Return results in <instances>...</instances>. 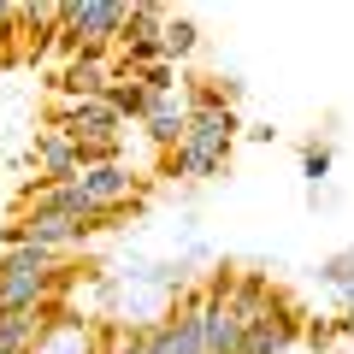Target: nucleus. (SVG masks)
<instances>
[{"instance_id":"1","label":"nucleus","mask_w":354,"mask_h":354,"mask_svg":"<svg viewBox=\"0 0 354 354\" xmlns=\"http://www.w3.org/2000/svg\"><path fill=\"white\" fill-rule=\"evenodd\" d=\"M242 83H230V77H201V88L189 95V130H183V142H177V177H189V183H207V177H218L230 165V148H236L242 136V118H236V101Z\"/></svg>"},{"instance_id":"2","label":"nucleus","mask_w":354,"mask_h":354,"mask_svg":"<svg viewBox=\"0 0 354 354\" xmlns=\"http://www.w3.org/2000/svg\"><path fill=\"white\" fill-rule=\"evenodd\" d=\"M88 236H95V230H88L83 218L53 213V207H18L12 225H0V248H18V242H30V248L65 254V248H77V242H88Z\"/></svg>"},{"instance_id":"3","label":"nucleus","mask_w":354,"mask_h":354,"mask_svg":"<svg viewBox=\"0 0 354 354\" xmlns=\"http://www.w3.org/2000/svg\"><path fill=\"white\" fill-rule=\"evenodd\" d=\"M124 18H130L124 0H71V6H65L59 41L71 53H106L118 36H124Z\"/></svg>"},{"instance_id":"4","label":"nucleus","mask_w":354,"mask_h":354,"mask_svg":"<svg viewBox=\"0 0 354 354\" xmlns=\"http://www.w3.org/2000/svg\"><path fill=\"white\" fill-rule=\"evenodd\" d=\"M201 354H242V313L230 307V272L201 295Z\"/></svg>"},{"instance_id":"5","label":"nucleus","mask_w":354,"mask_h":354,"mask_svg":"<svg viewBox=\"0 0 354 354\" xmlns=\"http://www.w3.org/2000/svg\"><path fill=\"white\" fill-rule=\"evenodd\" d=\"M71 183H77V195H83V201L95 207V213H106V218H113V213H118L124 201H136V195H142L136 171H130L124 160H101V165H83V171H77Z\"/></svg>"},{"instance_id":"6","label":"nucleus","mask_w":354,"mask_h":354,"mask_svg":"<svg viewBox=\"0 0 354 354\" xmlns=\"http://www.w3.org/2000/svg\"><path fill=\"white\" fill-rule=\"evenodd\" d=\"M142 354H201V295H189L153 325H142Z\"/></svg>"},{"instance_id":"7","label":"nucleus","mask_w":354,"mask_h":354,"mask_svg":"<svg viewBox=\"0 0 354 354\" xmlns=\"http://www.w3.org/2000/svg\"><path fill=\"white\" fill-rule=\"evenodd\" d=\"M295 337H301V313H295L290 301L272 295V301L242 325V354H290Z\"/></svg>"},{"instance_id":"8","label":"nucleus","mask_w":354,"mask_h":354,"mask_svg":"<svg viewBox=\"0 0 354 354\" xmlns=\"http://www.w3.org/2000/svg\"><path fill=\"white\" fill-rule=\"evenodd\" d=\"M59 266L53 272H6L0 278V313H48V301L59 295Z\"/></svg>"},{"instance_id":"9","label":"nucleus","mask_w":354,"mask_h":354,"mask_svg":"<svg viewBox=\"0 0 354 354\" xmlns=\"http://www.w3.org/2000/svg\"><path fill=\"white\" fill-rule=\"evenodd\" d=\"M118 65H106V53H71V65L59 71V95L71 101H106Z\"/></svg>"},{"instance_id":"10","label":"nucleus","mask_w":354,"mask_h":354,"mask_svg":"<svg viewBox=\"0 0 354 354\" xmlns=\"http://www.w3.org/2000/svg\"><path fill=\"white\" fill-rule=\"evenodd\" d=\"M142 130H148L153 148L177 153V142H183V130H189V95L177 88V95H160V101L148 106V118H142Z\"/></svg>"},{"instance_id":"11","label":"nucleus","mask_w":354,"mask_h":354,"mask_svg":"<svg viewBox=\"0 0 354 354\" xmlns=\"http://www.w3.org/2000/svg\"><path fill=\"white\" fill-rule=\"evenodd\" d=\"M30 160H36V171L48 177V183H71L77 171H83V160H77V142L65 136L59 124H48L36 136V153H30Z\"/></svg>"},{"instance_id":"12","label":"nucleus","mask_w":354,"mask_h":354,"mask_svg":"<svg viewBox=\"0 0 354 354\" xmlns=\"http://www.w3.org/2000/svg\"><path fill=\"white\" fill-rule=\"evenodd\" d=\"M36 354H101V337L88 319H71V313H48V330H41Z\"/></svg>"},{"instance_id":"13","label":"nucleus","mask_w":354,"mask_h":354,"mask_svg":"<svg viewBox=\"0 0 354 354\" xmlns=\"http://www.w3.org/2000/svg\"><path fill=\"white\" fill-rule=\"evenodd\" d=\"M106 106H113L124 124H130V118L142 124V118H148V106H153V95H148V83H142L136 71H118V77H113V88H106Z\"/></svg>"},{"instance_id":"14","label":"nucleus","mask_w":354,"mask_h":354,"mask_svg":"<svg viewBox=\"0 0 354 354\" xmlns=\"http://www.w3.org/2000/svg\"><path fill=\"white\" fill-rule=\"evenodd\" d=\"M48 313H0V354H36Z\"/></svg>"},{"instance_id":"15","label":"nucleus","mask_w":354,"mask_h":354,"mask_svg":"<svg viewBox=\"0 0 354 354\" xmlns=\"http://www.w3.org/2000/svg\"><path fill=\"white\" fill-rule=\"evenodd\" d=\"M160 41H165V65H177V59H189V53L201 48V24L183 18V12H171V18H165V30H160Z\"/></svg>"},{"instance_id":"16","label":"nucleus","mask_w":354,"mask_h":354,"mask_svg":"<svg viewBox=\"0 0 354 354\" xmlns=\"http://www.w3.org/2000/svg\"><path fill=\"white\" fill-rule=\"evenodd\" d=\"M53 266H59V254L30 248V242H18V248H0V278H6V272H53Z\"/></svg>"},{"instance_id":"17","label":"nucleus","mask_w":354,"mask_h":354,"mask_svg":"<svg viewBox=\"0 0 354 354\" xmlns=\"http://www.w3.org/2000/svg\"><path fill=\"white\" fill-rule=\"evenodd\" d=\"M330 165H337V153H330V142H307V148H301V177H307V189H313V201H319V189H325Z\"/></svg>"},{"instance_id":"18","label":"nucleus","mask_w":354,"mask_h":354,"mask_svg":"<svg viewBox=\"0 0 354 354\" xmlns=\"http://www.w3.org/2000/svg\"><path fill=\"white\" fill-rule=\"evenodd\" d=\"M319 283H325V290H337V295H348V301H354V248L330 254V260L319 266Z\"/></svg>"},{"instance_id":"19","label":"nucleus","mask_w":354,"mask_h":354,"mask_svg":"<svg viewBox=\"0 0 354 354\" xmlns=\"http://www.w3.org/2000/svg\"><path fill=\"white\" fill-rule=\"evenodd\" d=\"M106 354H142V330H118V342Z\"/></svg>"},{"instance_id":"20","label":"nucleus","mask_w":354,"mask_h":354,"mask_svg":"<svg viewBox=\"0 0 354 354\" xmlns=\"http://www.w3.org/2000/svg\"><path fill=\"white\" fill-rule=\"evenodd\" d=\"M330 337H337V330H330V325H325V319H313V325H307V342H313V348H325V342H330Z\"/></svg>"},{"instance_id":"21","label":"nucleus","mask_w":354,"mask_h":354,"mask_svg":"<svg viewBox=\"0 0 354 354\" xmlns=\"http://www.w3.org/2000/svg\"><path fill=\"white\" fill-rule=\"evenodd\" d=\"M242 136H248V142H260V148H266V142H278V130H272V124H242Z\"/></svg>"}]
</instances>
